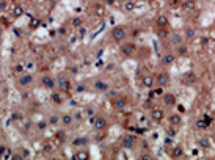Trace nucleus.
I'll list each match as a JSON object with an SVG mask.
<instances>
[{"label":"nucleus","instance_id":"f257e3e1","mask_svg":"<svg viewBox=\"0 0 215 160\" xmlns=\"http://www.w3.org/2000/svg\"><path fill=\"white\" fill-rule=\"evenodd\" d=\"M110 36H112V39L113 41H116V43H123L124 39H126V36H127V32H126V29L124 27H121V25H116V27H113L112 29V32H110Z\"/></svg>","mask_w":215,"mask_h":160},{"label":"nucleus","instance_id":"f03ea898","mask_svg":"<svg viewBox=\"0 0 215 160\" xmlns=\"http://www.w3.org/2000/svg\"><path fill=\"white\" fill-rule=\"evenodd\" d=\"M137 50V46L133 44V43H121L119 46V52H121V55H124V57H132L133 53H135Z\"/></svg>","mask_w":215,"mask_h":160},{"label":"nucleus","instance_id":"7ed1b4c3","mask_svg":"<svg viewBox=\"0 0 215 160\" xmlns=\"http://www.w3.org/2000/svg\"><path fill=\"white\" fill-rule=\"evenodd\" d=\"M39 83H41V86L44 88V90H55L57 88V80L53 78L52 75H43L41 77V80H39Z\"/></svg>","mask_w":215,"mask_h":160},{"label":"nucleus","instance_id":"20e7f679","mask_svg":"<svg viewBox=\"0 0 215 160\" xmlns=\"http://www.w3.org/2000/svg\"><path fill=\"white\" fill-rule=\"evenodd\" d=\"M57 86H58V91L61 93H68L71 90V80L68 75H60L58 80H57Z\"/></svg>","mask_w":215,"mask_h":160},{"label":"nucleus","instance_id":"39448f33","mask_svg":"<svg viewBox=\"0 0 215 160\" xmlns=\"http://www.w3.org/2000/svg\"><path fill=\"white\" fill-rule=\"evenodd\" d=\"M107 118L105 116H94L91 119V126L94 130H105L107 129Z\"/></svg>","mask_w":215,"mask_h":160},{"label":"nucleus","instance_id":"423d86ee","mask_svg":"<svg viewBox=\"0 0 215 160\" xmlns=\"http://www.w3.org/2000/svg\"><path fill=\"white\" fill-rule=\"evenodd\" d=\"M32 83H33V75H32V74L24 72V74H21L19 78H17V86H19V88H27V86H30Z\"/></svg>","mask_w":215,"mask_h":160},{"label":"nucleus","instance_id":"0eeeda50","mask_svg":"<svg viewBox=\"0 0 215 160\" xmlns=\"http://www.w3.org/2000/svg\"><path fill=\"white\" fill-rule=\"evenodd\" d=\"M154 78H155V85H157V86L165 88V86L170 85V75H168L167 72H159Z\"/></svg>","mask_w":215,"mask_h":160},{"label":"nucleus","instance_id":"6e6552de","mask_svg":"<svg viewBox=\"0 0 215 160\" xmlns=\"http://www.w3.org/2000/svg\"><path fill=\"white\" fill-rule=\"evenodd\" d=\"M165 119V112L163 109H152L151 110V121L154 123H162Z\"/></svg>","mask_w":215,"mask_h":160},{"label":"nucleus","instance_id":"1a4fd4ad","mask_svg":"<svg viewBox=\"0 0 215 160\" xmlns=\"http://www.w3.org/2000/svg\"><path fill=\"white\" fill-rule=\"evenodd\" d=\"M121 146H123L124 149H133V146H135V137L133 135H124L123 140H121Z\"/></svg>","mask_w":215,"mask_h":160},{"label":"nucleus","instance_id":"9d476101","mask_svg":"<svg viewBox=\"0 0 215 160\" xmlns=\"http://www.w3.org/2000/svg\"><path fill=\"white\" fill-rule=\"evenodd\" d=\"M154 85H155V78H154V75H151V74H144V75L141 77V86H143V88L151 90Z\"/></svg>","mask_w":215,"mask_h":160},{"label":"nucleus","instance_id":"9b49d317","mask_svg":"<svg viewBox=\"0 0 215 160\" xmlns=\"http://www.w3.org/2000/svg\"><path fill=\"white\" fill-rule=\"evenodd\" d=\"M126 105H127V97L126 96H116L113 99V109H116V110L126 109Z\"/></svg>","mask_w":215,"mask_h":160},{"label":"nucleus","instance_id":"f8f14e48","mask_svg":"<svg viewBox=\"0 0 215 160\" xmlns=\"http://www.w3.org/2000/svg\"><path fill=\"white\" fill-rule=\"evenodd\" d=\"M162 97H163V104L167 107H174L176 105V96L171 94V93H163Z\"/></svg>","mask_w":215,"mask_h":160},{"label":"nucleus","instance_id":"ddd939ff","mask_svg":"<svg viewBox=\"0 0 215 160\" xmlns=\"http://www.w3.org/2000/svg\"><path fill=\"white\" fill-rule=\"evenodd\" d=\"M93 86H94V90L96 91H109V88H110V85L105 82V80H96L94 83H93Z\"/></svg>","mask_w":215,"mask_h":160},{"label":"nucleus","instance_id":"4468645a","mask_svg":"<svg viewBox=\"0 0 215 160\" xmlns=\"http://www.w3.org/2000/svg\"><path fill=\"white\" fill-rule=\"evenodd\" d=\"M170 126H173V127H178V126H181V123H182V116H181V113H173V115H170Z\"/></svg>","mask_w":215,"mask_h":160},{"label":"nucleus","instance_id":"2eb2a0df","mask_svg":"<svg viewBox=\"0 0 215 160\" xmlns=\"http://www.w3.org/2000/svg\"><path fill=\"white\" fill-rule=\"evenodd\" d=\"M60 123H61L64 127H69V126H72V123H74V118H72V115H69V113H64V115L60 116Z\"/></svg>","mask_w":215,"mask_h":160},{"label":"nucleus","instance_id":"dca6fc26","mask_svg":"<svg viewBox=\"0 0 215 160\" xmlns=\"http://www.w3.org/2000/svg\"><path fill=\"white\" fill-rule=\"evenodd\" d=\"M170 41H171L173 46H179V44H182L184 38H182L181 33H171V35H170Z\"/></svg>","mask_w":215,"mask_h":160},{"label":"nucleus","instance_id":"f3484780","mask_svg":"<svg viewBox=\"0 0 215 160\" xmlns=\"http://www.w3.org/2000/svg\"><path fill=\"white\" fill-rule=\"evenodd\" d=\"M50 99H52V102L55 104V105H61V104H63V101H64L60 91H58V93H57V91H53L52 94H50Z\"/></svg>","mask_w":215,"mask_h":160},{"label":"nucleus","instance_id":"a211bd4d","mask_svg":"<svg viewBox=\"0 0 215 160\" xmlns=\"http://www.w3.org/2000/svg\"><path fill=\"white\" fill-rule=\"evenodd\" d=\"M196 82V75L193 74V72H187L185 75H184V83L185 85H193Z\"/></svg>","mask_w":215,"mask_h":160},{"label":"nucleus","instance_id":"6ab92c4d","mask_svg":"<svg viewBox=\"0 0 215 160\" xmlns=\"http://www.w3.org/2000/svg\"><path fill=\"white\" fill-rule=\"evenodd\" d=\"M171 157H173V158H181V157H184V149L181 148V146H174L173 151H171Z\"/></svg>","mask_w":215,"mask_h":160},{"label":"nucleus","instance_id":"aec40b11","mask_svg":"<svg viewBox=\"0 0 215 160\" xmlns=\"http://www.w3.org/2000/svg\"><path fill=\"white\" fill-rule=\"evenodd\" d=\"M83 25V17H80V16H75L71 19V27L72 29H79V27H82Z\"/></svg>","mask_w":215,"mask_h":160},{"label":"nucleus","instance_id":"412c9836","mask_svg":"<svg viewBox=\"0 0 215 160\" xmlns=\"http://www.w3.org/2000/svg\"><path fill=\"white\" fill-rule=\"evenodd\" d=\"M174 60H176V57H174L173 53H167V55H163V58H162V63L165 66H170V64L174 63Z\"/></svg>","mask_w":215,"mask_h":160},{"label":"nucleus","instance_id":"4be33fe9","mask_svg":"<svg viewBox=\"0 0 215 160\" xmlns=\"http://www.w3.org/2000/svg\"><path fill=\"white\" fill-rule=\"evenodd\" d=\"M182 8L187 10V11H192V10L196 8V2L195 0H185V2L182 3Z\"/></svg>","mask_w":215,"mask_h":160},{"label":"nucleus","instance_id":"5701e85b","mask_svg":"<svg viewBox=\"0 0 215 160\" xmlns=\"http://www.w3.org/2000/svg\"><path fill=\"white\" fill-rule=\"evenodd\" d=\"M198 146L201 149H207L209 146H210V140L207 138V137H204V138H199L198 140Z\"/></svg>","mask_w":215,"mask_h":160},{"label":"nucleus","instance_id":"b1692460","mask_svg":"<svg viewBox=\"0 0 215 160\" xmlns=\"http://www.w3.org/2000/svg\"><path fill=\"white\" fill-rule=\"evenodd\" d=\"M155 24H157V27H160V29H165V27L168 25V19H167V16H159L157 21H155Z\"/></svg>","mask_w":215,"mask_h":160},{"label":"nucleus","instance_id":"393cba45","mask_svg":"<svg viewBox=\"0 0 215 160\" xmlns=\"http://www.w3.org/2000/svg\"><path fill=\"white\" fill-rule=\"evenodd\" d=\"M162 94H163V88H162V86H157V88L151 90V93H149V97L152 99V97H155V96H162Z\"/></svg>","mask_w":215,"mask_h":160},{"label":"nucleus","instance_id":"a878e982","mask_svg":"<svg viewBox=\"0 0 215 160\" xmlns=\"http://www.w3.org/2000/svg\"><path fill=\"white\" fill-rule=\"evenodd\" d=\"M123 8H124V11H133L135 10V2H133V0H126Z\"/></svg>","mask_w":215,"mask_h":160},{"label":"nucleus","instance_id":"bb28decb","mask_svg":"<svg viewBox=\"0 0 215 160\" xmlns=\"http://www.w3.org/2000/svg\"><path fill=\"white\" fill-rule=\"evenodd\" d=\"M90 157V154L86 152V151H77L75 154H74V158H77V160H85V158H88Z\"/></svg>","mask_w":215,"mask_h":160},{"label":"nucleus","instance_id":"cd10ccee","mask_svg":"<svg viewBox=\"0 0 215 160\" xmlns=\"http://www.w3.org/2000/svg\"><path fill=\"white\" fill-rule=\"evenodd\" d=\"M195 29H192V27H189V29H185V32H184V35H185V38L187 39H193L195 38Z\"/></svg>","mask_w":215,"mask_h":160},{"label":"nucleus","instance_id":"c85d7f7f","mask_svg":"<svg viewBox=\"0 0 215 160\" xmlns=\"http://www.w3.org/2000/svg\"><path fill=\"white\" fill-rule=\"evenodd\" d=\"M47 121H49V124H50V126H57V124L60 123V118H58L57 115H50Z\"/></svg>","mask_w":215,"mask_h":160},{"label":"nucleus","instance_id":"c756f323","mask_svg":"<svg viewBox=\"0 0 215 160\" xmlns=\"http://www.w3.org/2000/svg\"><path fill=\"white\" fill-rule=\"evenodd\" d=\"M47 126H49V121H46V119H41V121L36 123L38 130H44V129H47Z\"/></svg>","mask_w":215,"mask_h":160},{"label":"nucleus","instance_id":"7c9ffc66","mask_svg":"<svg viewBox=\"0 0 215 160\" xmlns=\"http://www.w3.org/2000/svg\"><path fill=\"white\" fill-rule=\"evenodd\" d=\"M196 127H198V129H207L209 124L204 121V118H199L198 121H196Z\"/></svg>","mask_w":215,"mask_h":160},{"label":"nucleus","instance_id":"2f4dec72","mask_svg":"<svg viewBox=\"0 0 215 160\" xmlns=\"http://www.w3.org/2000/svg\"><path fill=\"white\" fill-rule=\"evenodd\" d=\"M178 47V55H187V52H189V49H187V46H182V44H179V46H176Z\"/></svg>","mask_w":215,"mask_h":160},{"label":"nucleus","instance_id":"473e14b6","mask_svg":"<svg viewBox=\"0 0 215 160\" xmlns=\"http://www.w3.org/2000/svg\"><path fill=\"white\" fill-rule=\"evenodd\" d=\"M43 152H44V154H52V152H53V146H52L50 143H46V144L43 146Z\"/></svg>","mask_w":215,"mask_h":160},{"label":"nucleus","instance_id":"72a5a7b5","mask_svg":"<svg viewBox=\"0 0 215 160\" xmlns=\"http://www.w3.org/2000/svg\"><path fill=\"white\" fill-rule=\"evenodd\" d=\"M94 13L98 16H104V13H105V8L102 6V5H96L94 6Z\"/></svg>","mask_w":215,"mask_h":160},{"label":"nucleus","instance_id":"f704fd0d","mask_svg":"<svg viewBox=\"0 0 215 160\" xmlns=\"http://www.w3.org/2000/svg\"><path fill=\"white\" fill-rule=\"evenodd\" d=\"M77 30H79V38H85V36H86V33H88L86 27H83V25H82V27H79Z\"/></svg>","mask_w":215,"mask_h":160},{"label":"nucleus","instance_id":"c9c22d12","mask_svg":"<svg viewBox=\"0 0 215 160\" xmlns=\"http://www.w3.org/2000/svg\"><path fill=\"white\" fill-rule=\"evenodd\" d=\"M13 121H22V119H24V116L19 113V112H14V113H13Z\"/></svg>","mask_w":215,"mask_h":160},{"label":"nucleus","instance_id":"e433bc0d","mask_svg":"<svg viewBox=\"0 0 215 160\" xmlns=\"http://www.w3.org/2000/svg\"><path fill=\"white\" fill-rule=\"evenodd\" d=\"M57 33L60 36H66V35H68V29H66V27H60V29L57 30Z\"/></svg>","mask_w":215,"mask_h":160},{"label":"nucleus","instance_id":"4c0bfd02","mask_svg":"<svg viewBox=\"0 0 215 160\" xmlns=\"http://www.w3.org/2000/svg\"><path fill=\"white\" fill-rule=\"evenodd\" d=\"M6 151H8V148L5 144H0V158H3V155L6 154Z\"/></svg>","mask_w":215,"mask_h":160},{"label":"nucleus","instance_id":"58836bf2","mask_svg":"<svg viewBox=\"0 0 215 160\" xmlns=\"http://www.w3.org/2000/svg\"><path fill=\"white\" fill-rule=\"evenodd\" d=\"M13 13H14V16H22V14H24V10H22L21 6H16Z\"/></svg>","mask_w":215,"mask_h":160},{"label":"nucleus","instance_id":"ea45409f","mask_svg":"<svg viewBox=\"0 0 215 160\" xmlns=\"http://www.w3.org/2000/svg\"><path fill=\"white\" fill-rule=\"evenodd\" d=\"M21 155H22V158H29V157H30V152H29V149H25V148H24V149L21 151Z\"/></svg>","mask_w":215,"mask_h":160},{"label":"nucleus","instance_id":"a19ab883","mask_svg":"<svg viewBox=\"0 0 215 160\" xmlns=\"http://www.w3.org/2000/svg\"><path fill=\"white\" fill-rule=\"evenodd\" d=\"M14 71H16L17 74H24V72H25V69H24V66H22V64H17L16 68H14Z\"/></svg>","mask_w":215,"mask_h":160},{"label":"nucleus","instance_id":"79ce46f5","mask_svg":"<svg viewBox=\"0 0 215 160\" xmlns=\"http://www.w3.org/2000/svg\"><path fill=\"white\" fill-rule=\"evenodd\" d=\"M167 133H168V137H174V135H176V130H174L173 127H170V129L167 130Z\"/></svg>","mask_w":215,"mask_h":160},{"label":"nucleus","instance_id":"37998d69","mask_svg":"<svg viewBox=\"0 0 215 160\" xmlns=\"http://www.w3.org/2000/svg\"><path fill=\"white\" fill-rule=\"evenodd\" d=\"M203 118H204V121H206V123H207V124H209V126H210V124H212V118H210V116H209V115H204V116H203Z\"/></svg>","mask_w":215,"mask_h":160},{"label":"nucleus","instance_id":"c03bdc74","mask_svg":"<svg viewBox=\"0 0 215 160\" xmlns=\"http://www.w3.org/2000/svg\"><path fill=\"white\" fill-rule=\"evenodd\" d=\"M178 112L179 113H185V107L184 105H178Z\"/></svg>","mask_w":215,"mask_h":160},{"label":"nucleus","instance_id":"a18cd8bd","mask_svg":"<svg viewBox=\"0 0 215 160\" xmlns=\"http://www.w3.org/2000/svg\"><path fill=\"white\" fill-rule=\"evenodd\" d=\"M113 2H115V0H105L107 5H113Z\"/></svg>","mask_w":215,"mask_h":160},{"label":"nucleus","instance_id":"49530a36","mask_svg":"<svg viewBox=\"0 0 215 160\" xmlns=\"http://www.w3.org/2000/svg\"><path fill=\"white\" fill-rule=\"evenodd\" d=\"M0 88H3V78L0 77Z\"/></svg>","mask_w":215,"mask_h":160},{"label":"nucleus","instance_id":"de8ad7c7","mask_svg":"<svg viewBox=\"0 0 215 160\" xmlns=\"http://www.w3.org/2000/svg\"><path fill=\"white\" fill-rule=\"evenodd\" d=\"M212 74H213V77H215V66H213V68H212Z\"/></svg>","mask_w":215,"mask_h":160},{"label":"nucleus","instance_id":"09e8293b","mask_svg":"<svg viewBox=\"0 0 215 160\" xmlns=\"http://www.w3.org/2000/svg\"><path fill=\"white\" fill-rule=\"evenodd\" d=\"M213 116H215V109H213Z\"/></svg>","mask_w":215,"mask_h":160},{"label":"nucleus","instance_id":"8fccbe9b","mask_svg":"<svg viewBox=\"0 0 215 160\" xmlns=\"http://www.w3.org/2000/svg\"><path fill=\"white\" fill-rule=\"evenodd\" d=\"M141 2H146V0H141Z\"/></svg>","mask_w":215,"mask_h":160},{"label":"nucleus","instance_id":"3c124183","mask_svg":"<svg viewBox=\"0 0 215 160\" xmlns=\"http://www.w3.org/2000/svg\"><path fill=\"white\" fill-rule=\"evenodd\" d=\"M0 57H2V53H0Z\"/></svg>","mask_w":215,"mask_h":160}]
</instances>
